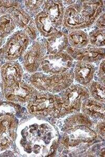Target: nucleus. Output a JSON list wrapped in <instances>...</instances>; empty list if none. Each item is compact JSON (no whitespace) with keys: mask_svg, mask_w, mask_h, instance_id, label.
<instances>
[{"mask_svg":"<svg viewBox=\"0 0 105 157\" xmlns=\"http://www.w3.org/2000/svg\"><path fill=\"white\" fill-rule=\"evenodd\" d=\"M29 100L27 108L31 114L36 116H60L62 109L61 98L49 94L40 93Z\"/></svg>","mask_w":105,"mask_h":157,"instance_id":"nucleus-1","label":"nucleus"},{"mask_svg":"<svg viewBox=\"0 0 105 157\" xmlns=\"http://www.w3.org/2000/svg\"><path fill=\"white\" fill-rule=\"evenodd\" d=\"M73 81V76L66 71L55 75H44L36 73L31 78L33 86L43 91L57 93L67 88Z\"/></svg>","mask_w":105,"mask_h":157,"instance_id":"nucleus-2","label":"nucleus"},{"mask_svg":"<svg viewBox=\"0 0 105 157\" xmlns=\"http://www.w3.org/2000/svg\"><path fill=\"white\" fill-rule=\"evenodd\" d=\"M89 97L86 88L79 86H73L68 88L61 97L62 101L60 116L79 110L81 103Z\"/></svg>","mask_w":105,"mask_h":157,"instance_id":"nucleus-3","label":"nucleus"},{"mask_svg":"<svg viewBox=\"0 0 105 157\" xmlns=\"http://www.w3.org/2000/svg\"><path fill=\"white\" fill-rule=\"evenodd\" d=\"M73 60L70 54L65 53L49 54L42 59V69L49 75L64 73L71 67Z\"/></svg>","mask_w":105,"mask_h":157,"instance_id":"nucleus-4","label":"nucleus"},{"mask_svg":"<svg viewBox=\"0 0 105 157\" xmlns=\"http://www.w3.org/2000/svg\"><path fill=\"white\" fill-rule=\"evenodd\" d=\"M35 90L30 85L22 81L4 88V94L7 99L13 102H25L32 98L35 94Z\"/></svg>","mask_w":105,"mask_h":157,"instance_id":"nucleus-5","label":"nucleus"},{"mask_svg":"<svg viewBox=\"0 0 105 157\" xmlns=\"http://www.w3.org/2000/svg\"><path fill=\"white\" fill-rule=\"evenodd\" d=\"M62 23L64 27L71 30H79L92 25L80 12L76 4L66 8L64 11Z\"/></svg>","mask_w":105,"mask_h":157,"instance_id":"nucleus-6","label":"nucleus"},{"mask_svg":"<svg viewBox=\"0 0 105 157\" xmlns=\"http://www.w3.org/2000/svg\"><path fill=\"white\" fill-rule=\"evenodd\" d=\"M28 44L26 34L19 33L13 36L4 48V55L9 60L16 59L24 52Z\"/></svg>","mask_w":105,"mask_h":157,"instance_id":"nucleus-7","label":"nucleus"},{"mask_svg":"<svg viewBox=\"0 0 105 157\" xmlns=\"http://www.w3.org/2000/svg\"><path fill=\"white\" fill-rule=\"evenodd\" d=\"M43 48L38 43H35L31 47L24 55V67L25 69L34 72L36 71L44 56Z\"/></svg>","mask_w":105,"mask_h":157,"instance_id":"nucleus-8","label":"nucleus"},{"mask_svg":"<svg viewBox=\"0 0 105 157\" xmlns=\"http://www.w3.org/2000/svg\"><path fill=\"white\" fill-rule=\"evenodd\" d=\"M2 78L4 87H8L21 81L22 71L17 64L6 63L2 66Z\"/></svg>","mask_w":105,"mask_h":157,"instance_id":"nucleus-9","label":"nucleus"},{"mask_svg":"<svg viewBox=\"0 0 105 157\" xmlns=\"http://www.w3.org/2000/svg\"><path fill=\"white\" fill-rule=\"evenodd\" d=\"M44 12L53 25L57 26L62 24L64 14V6L60 1H47L44 3Z\"/></svg>","mask_w":105,"mask_h":157,"instance_id":"nucleus-10","label":"nucleus"},{"mask_svg":"<svg viewBox=\"0 0 105 157\" xmlns=\"http://www.w3.org/2000/svg\"><path fill=\"white\" fill-rule=\"evenodd\" d=\"M70 53L77 60L86 62L98 61L103 58L105 54L103 49L95 47L84 49H74L72 52Z\"/></svg>","mask_w":105,"mask_h":157,"instance_id":"nucleus-11","label":"nucleus"},{"mask_svg":"<svg viewBox=\"0 0 105 157\" xmlns=\"http://www.w3.org/2000/svg\"><path fill=\"white\" fill-rule=\"evenodd\" d=\"M68 42L67 35L63 32L58 31L54 35L47 38L46 42V49L50 54L59 53L67 47Z\"/></svg>","mask_w":105,"mask_h":157,"instance_id":"nucleus-12","label":"nucleus"},{"mask_svg":"<svg viewBox=\"0 0 105 157\" xmlns=\"http://www.w3.org/2000/svg\"><path fill=\"white\" fill-rule=\"evenodd\" d=\"M94 67L88 62L80 61L75 67V79L83 86H87L90 82L94 77Z\"/></svg>","mask_w":105,"mask_h":157,"instance_id":"nucleus-13","label":"nucleus"},{"mask_svg":"<svg viewBox=\"0 0 105 157\" xmlns=\"http://www.w3.org/2000/svg\"><path fill=\"white\" fill-rule=\"evenodd\" d=\"M36 28L44 36L49 37L58 32L54 25L52 22L47 14L44 11L36 15L34 21Z\"/></svg>","mask_w":105,"mask_h":157,"instance_id":"nucleus-14","label":"nucleus"},{"mask_svg":"<svg viewBox=\"0 0 105 157\" xmlns=\"http://www.w3.org/2000/svg\"><path fill=\"white\" fill-rule=\"evenodd\" d=\"M94 99H87L82 105V110L85 114L91 117L104 118L105 106L104 103Z\"/></svg>","mask_w":105,"mask_h":157,"instance_id":"nucleus-15","label":"nucleus"},{"mask_svg":"<svg viewBox=\"0 0 105 157\" xmlns=\"http://www.w3.org/2000/svg\"><path fill=\"white\" fill-rule=\"evenodd\" d=\"M9 15L14 21L15 25L23 29H26L33 21L28 13L22 8L17 6L8 10Z\"/></svg>","mask_w":105,"mask_h":157,"instance_id":"nucleus-16","label":"nucleus"},{"mask_svg":"<svg viewBox=\"0 0 105 157\" xmlns=\"http://www.w3.org/2000/svg\"><path fill=\"white\" fill-rule=\"evenodd\" d=\"M68 40L71 44L76 48L84 47L88 42L87 34L84 31L80 30H73L70 32Z\"/></svg>","mask_w":105,"mask_h":157,"instance_id":"nucleus-17","label":"nucleus"},{"mask_svg":"<svg viewBox=\"0 0 105 157\" xmlns=\"http://www.w3.org/2000/svg\"><path fill=\"white\" fill-rule=\"evenodd\" d=\"M14 127L15 121L13 117L9 116L1 117L0 118V136L6 139H8L6 136H12Z\"/></svg>","mask_w":105,"mask_h":157,"instance_id":"nucleus-18","label":"nucleus"},{"mask_svg":"<svg viewBox=\"0 0 105 157\" xmlns=\"http://www.w3.org/2000/svg\"><path fill=\"white\" fill-rule=\"evenodd\" d=\"M14 21L11 17L8 14L0 17V36H4L13 31L15 28Z\"/></svg>","mask_w":105,"mask_h":157,"instance_id":"nucleus-19","label":"nucleus"},{"mask_svg":"<svg viewBox=\"0 0 105 157\" xmlns=\"http://www.w3.org/2000/svg\"><path fill=\"white\" fill-rule=\"evenodd\" d=\"M91 95L95 100L105 103V87L98 82H94L89 88Z\"/></svg>","mask_w":105,"mask_h":157,"instance_id":"nucleus-20","label":"nucleus"},{"mask_svg":"<svg viewBox=\"0 0 105 157\" xmlns=\"http://www.w3.org/2000/svg\"><path fill=\"white\" fill-rule=\"evenodd\" d=\"M105 29L96 30L90 34L89 42L92 45L103 47L105 45Z\"/></svg>","mask_w":105,"mask_h":157,"instance_id":"nucleus-21","label":"nucleus"},{"mask_svg":"<svg viewBox=\"0 0 105 157\" xmlns=\"http://www.w3.org/2000/svg\"><path fill=\"white\" fill-rule=\"evenodd\" d=\"M43 2V1H25V5L28 11L34 12L39 9Z\"/></svg>","mask_w":105,"mask_h":157,"instance_id":"nucleus-22","label":"nucleus"},{"mask_svg":"<svg viewBox=\"0 0 105 157\" xmlns=\"http://www.w3.org/2000/svg\"><path fill=\"white\" fill-rule=\"evenodd\" d=\"M25 32L31 38L35 39L36 36V28L35 23L33 20L28 25V26L25 29Z\"/></svg>","mask_w":105,"mask_h":157,"instance_id":"nucleus-23","label":"nucleus"},{"mask_svg":"<svg viewBox=\"0 0 105 157\" xmlns=\"http://www.w3.org/2000/svg\"><path fill=\"white\" fill-rule=\"evenodd\" d=\"M105 13H103L96 20V26L100 29H104L105 28Z\"/></svg>","mask_w":105,"mask_h":157,"instance_id":"nucleus-24","label":"nucleus"},{"mask_svg":"<svg viewBox=\"0 0 105 157\" xmlns=\"http://www.w3.org/2000/svg\"><path fill=\"white\" fill-rule=\"evenodd\" d=\"M105 60H103L100 64V71H99L100 77L103 80H104L105 78Z\"/></svg>","mask_w":105,"mask_h":157,"instance_id":"nucleus-25","label":"nucleus"},{"mask_svg":"<svg viewBox=\"0 0 105 157\" xmlns=\"http://www.w3.org/2000/svg\"><path fill=\"white\" fill-rule=\"evenodd\" d=\"M2 42V38L1 36H0V46L1 45Z\"/></svg>","mask_w":105,"mask_h":157,"instance_id":"nucleus-26","label":"nucleus"}]
</instances>
